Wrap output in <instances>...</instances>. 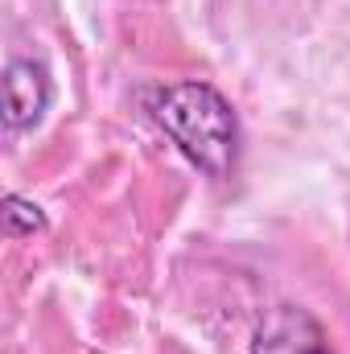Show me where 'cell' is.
Here are the masks:
<instances>
[{
  "instance_id": "277c9868",
  "label": "cell",
  "mask_w": 350,
  "mask_h": 354,
  "mask_svg": "<svg viewBox=\"0 0 350 354\" xmlns=\"http://www.w3.org/2000/svg\"><path fill=\"white\" fill-rule=\"evenodd\" d=\"M4 235L8 239H21V235H33V231H42L46 227V214L33 206V202H25V198H17V194H4Z\"/></svg>"
},
{
  "instance_id": "6da1fadb",
  "label": "cell",
  "mask_w": 350,
  "mask_h": 354,
  "mask_svg": "<svg viewBox=\"0 0 350 354\" xmlns=\"http://www.w3.org/2000/svg\"><path fill=\"white\" fill-rule=\"evenodd\" d=\"M153 120L165 128L177 153L206 177H227L239 161V115L227 95L202 79L161 87L149 99Z\"/></svg>"
},
{
  "instance_id": "7a4b0ae2",
  "label": "cell",
  "mask_w": 350,
  "mask_h": 354,
  "mask_svg": "<svg viewBox=\"0 0 350 354\" xmlns=\"http://www.w3.org/2000/svg\"><path fill=\"white\" fill-rule=\"evenodd\" d=\"M252 354H334L326 326L301 305H276L256 330Z\"/></svg>"
},
{
  "instance_id": "3957f363",
  "label": "cell",
  "mask_w": 350,
  "mask_h": 354,
  "mask_svg": "<svg viewBox=\"0 0 350 354\" xmlns=\"http://www.w3.org/2000/svg\"><path fill=\"white\" fill-rule=\"evenodd\" d=\"M54 99V87H50V71L33 58H17L4 66V124L12 132H25L33 128L46 107Z\"/></svg>"
}]
</instances>
